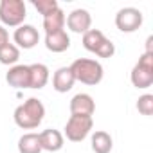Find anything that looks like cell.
I'll return each instance as SVG.
<instances>
[{"mask_svg": "<svg viewBox=\"0 0 153 153\" xmlns=\"http://www.w3.org/2000/svg\"><path fill=\"white\" fill-rule=\"evenodd\" d=\"M13 40H15V45L18 49H33L40 42V33L34 25L24 24V25L16 27V31L13 34Z\"/></svg>", "mask_w": 153, "mask_h": 153, "instance_id": "obj_7", "label": "cell"}, {"mask_svg": "<svg viewBox=\"0 0 153 153\" xmlns=\"http://www.w3.org/2000/svg\"><path fill=\"white\" fill-rule=\"evenodd\" d=\"M92 151L94 153H110L112 148H114V140H112V135L99 130L92 135Z\"/></svg>", "mask_w": 153, "mask_h": 153, "instance_id": "obj_16", "label": "cell"}, {"mask_svg": "<svg viewBox=\"0 0 153 153\" xmlns=\"http://www.w3.org/2000/svg\"><path fill=\"white\" fill-rule=\"evenodd\" d=\"M105 40H106V36L103 34V31H99V29H90V31H87V33L83 34V47H85L87 51H90V52H96L97 47H99Z\"/></svg>", "mask_w": 153, "mask_h": 153, "instance_id": "obj_18", "label": "cell"}, {"mask_svg": "<svg viewBox=\"0 0 153 153\" xmlns=\"http://www.w3.org/2000/svg\"><path fill=\"white\" fill-rule=\"evenodd\" d=\"M20 59V49L15 43H6L0 49V63L2 65H16Z\"/></svg>", "mask_w": 153, "mask_h": 153, "instance_id": "obj_19", "label": "cell"}, {"mask_svg": "<svg viewBox=\"0 0 153 153\" xmlns=\"http://www.w3.org/2000/svg\"><path fill=\"white\" fill-rule=\"evenodd\" d=\"M137 110L142 115H151L153 114V96L151 94H144L137 99Z\"/></svg>", "mask_w": 153, "mask_h": 153, "instance_id": "obj_21", "label": "cell"}, {"mask_svg": "<svg viewBox=\"0 0 153 153\" xmlns=\"http://www.w3.org/2000/svg\"><path fill=\"white\" fill-rule=\"evenodd\" d=\"M15 123L16 126H20L22 130H33L38 128L45 117V106L40 99L36 97H29L27 101H24L20 106H16L15 114Z\"/></svg>", "mask_w": 153, "mask_h": 153, "instance_id": "obj_1", "label": "cell"}, {"mask_svg": "<svg viewBox=\"0 0 153 153\" xmlns=\"http://www.w3.org/2000/svg\"><path fill=\"white\" fill-rule=\"evenodd\" d=\"M70 70L74 74L76 81H81V83L90 85V87L99 85L103 81V76H105L103 65L99 61H96V59H90V58L74 59L72 65H70Z\"/></svg>", "mask_w": 153, "mask_h": 153, "instance_id": "obj_2", "label": "cell"}, {"mask_svg": "<svg viewBox=\"0 0 153 153\" xmlns=\"http://www.w3.org/2000/svg\"><path fill=\"white\" fill-rule=\"evenodd\" d=\"M142 13L137 7H123L115 15V27L121 33H135L142 25Z\"/></svg>", "mask_w": 153, "mask_h": 153, "instance_id": "obj_6", "label": "cell"}, {"mask_svg": "<svg viewBox=\"0 0 153 153\" xmlns=\"http://www.w3.org/2000/svg\"><path fill=\"white\" fill-rule=\"evenodd\" d=\"M27 16L24 0H2L0 2V22L7 27H20Z\"/></svg>", "mask_w": 153, "mask_h": 153, "instance_id": "obj_4", "label": "cell"}, {"mask_svg": "<svg viewBox=\"0 0 153 153\" xmlns=\"http://www.w3.org/2000/svg\"><path fill=\"white\" fill-rule=\"evenodd\" d=\"M6 81L13 88H31V74H29V65H13L7 74Z\"/></svg>", "mask_w": 153, "mask_h": 153, "instance_id": "obj_9", "label": "cell"}, {"mask_svg": "<svg viewBox=\"0 0 153 153\" xmlns=\"http://www.w3.org/2000/svg\"><path fill=\"white\" fill-rule=\"evenodd\" d=\"M6 43H9V33L4 25H0V49H2Z\"/></svg>", "mask_w": 153, "mask_h": 153, "instance_id": "obj_23", "label": "cell"}, {"mask_svg": "<svg viewBox=\"0 0 153 153\" xmlns=\"http://www.w3.org/2000/svg\"><path fill=\"white\" fill-rule=\"evenodd\" d=\"M18 151L20 153H40L42 146H40V139L38 133H24L18 139Z\"/></svg>", "mask_w": 153, "mask_h": 153, "instance_id": "obj_17", "label": "cell"}, {"mask_svg": "<svg viewBox=\"0 0 153 153\" xmlns=\"http://www.w3.org/2000/svg\"><path fill=\"white\" fill-rule=\"evenodd\" d=\"M94 128V119L85 115H70L65 124V137L72 142H81Z\"/></svg>", "mask_w": 153, "mask_h": 153, "instance_id": "obj_5", "label": "cell"}, {"mask_svg": "<svg viewBox=\"0 0 153 153\" xmlns=\"http://www.w3.org/2000/svg\"><path fill=\"white\" fill-rule=\"evenodd\" d=\"M94 54H97L99 58H112V56L115 54V45H114V43L106 38V40H105V42L97 47V51H96Z\"/></svg>", "mask_w": 153, "mask_h": 153, "instance_id": "obj_22", "label": "cell"}, {"mask_svg": "<svg viewBox=\"0 0 153 153\" xmlns=\"http://www.w3.org/2000/svg\"><path fill=\"white\" fill-rule=\"evenodd\" d=\"M33 6L43 18L49 16L51 13H54L56 9H59V4L56 0H33Z\"/></svg>", "mask_w": 153, "mask_h": 153, "instance_id": "obj_20", "label": "cell"}, {"mask_svg": "<svg viewBox=\"0 0 153 153\" xmlns=\"http://www.w3.org/2000/svg\"><path fill=\"white\" fill-rule=\"evenodd\" d=\"M38 139H40V146L42 149L45 151H59L63 148V133L54 130V128H49V130H43L42 133H38Z\"/></svg>", "mask_w": 153, "mask_h": 153, "instance_id": "obj_12", "label": "cell"}, {"mask_svg": "<svg viewBox=\"0 0 153 153\" xmlns=\"http://www.w3.org/2000/svg\"><path fill=\"white\" fill-rule=\"evenodd\" d=\"M45 47L51 52H65L70 47V36L65 29L52 33V34H45Z\"/></svg>", "mask_w": 153, "mask_h": 153, "instance_id": "obj_13", "label": "cell"}, {"mask_svg": "<svg viewBox=\"0 0 153 153\" xmlns=\"http://www.w3.org/2000/svg\"><path fill=\"white\" fill-rule=\"evenodd\" d=\"M74 83H76V79H74V74H72L70 67H59L52 76V88L59 94L68 92L74 87Z\"/></svg>", "mask_w": 153, "mask_h": 153, "instance_id": "obj_11", "label": "cell"}, {"mask_svg": "<svg viewBox=\"0 0 153 153\" xmlns=\"http://www.w3.org/2000/svg\"><path fill=\"white\" fill-rule=\"evenodd\" d=\"M96 112V103L92 99L90 94H76L70 99V115H85V117H92Z\"/></svg>", "mask_w": 153, "mask_h": 153, "instance_id": "obj_10", "label": "cell"}, {"mask_svg": "<svg viewBox=\"0 0 153 153\" xmlns=\"http://www.w3.org/2000/svg\"><path fill=\"white\" fill-rule=\"evenodd\" d=\"M65 20H67V16H65V13H63L61 7L56 9L54 13H51L49 16H45V18H43V29H45V34H52V33L61 31V29L65 27Z\"/></svg>", "mask_w": 153, "mask_h": 153, "instance_id": "obj_15", "label": "cell"}, {"mask_svg": "<svg viewBox=\"0 0 153 153\" xmlns=\"http://www.w3.org/2000/svg\"><path fill=\"white\" fill-rule=\"evenodd\" d=\"M29 74H31V88L40 90L49 83V67L43 63H33L29 65Z\"/></svg>", "mask_w": 153, "mask_h": 153, "instance_id": "obj_14", "label": "cell"}, {"mask_svg": "<svg viewBox=\"0 0 153 153\" xmlns=\"http://www.w3.org/2000/svg\"><path fill=\"white\" fill-rule=\"evenodd\" d=\"M130 79L133 83L135 88H149L153 85V54L144 52L139 61L133 65L131 74H130Z\"/></svg>", "mask_w": 153, "mask_h": 153, "instance_id": "obj_3", "label": "cell"}, {"mask_svg": "<svg viewBox=\"0 0 153 153\" xmlns=\"http://www.w3.org/2000/svg\"><path fill=\"white\" fill-rule=\"evenodd\" d=\"M67 27L76 33V34H85L87 31H90V25H92V16L87 9H74L67 20H65Z\"/></svg>", "mask_w": 153, "mask_h": 153, "instance_id": "obj_8", "label": "cell"}]
</instances>
